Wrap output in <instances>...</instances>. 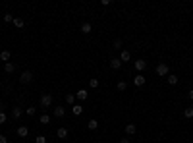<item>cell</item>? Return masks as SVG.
Masks as SVG:
<instances>
[{"instance_id": "obj_1", "label": "cell", "mask_w": 193, "mask_h": 143, "mask_svg": "<svg viewBox=\"0 0 193 143\" xmlns=\"http://www.w3.org/2000/svg\"><path fill=\"white\" fill-rule=\"evenodd\" d=\"M50 104H52V95H50V93H44V95L41 97V107H43V108H48Z\"/></svg>"}, {"instance_id": "obj_2", "label": "cell", "mask_w": 193, "mask_h": 143, "mask_svg": "<svg viewBox=\"0 0 193 143\" xmlns=\"http://www.w3.org/2000/svg\"><path fill=\"white\" fill-rule=\"evenodd\" d=\"M33 81V72H29V70H25L19 76V83H31Z\"/></svg>"}, {"instance_id": "obj_3", "label": "cell", "mask_w": 193, "mask_h": 143, "mask_svg": "<svg viewBox=\"0 0 193 143\" xmlns=\"http://www.w3.org/2000/svg\"><path fill=\"white\" fill-rule=\"evenodd\" d=\"M157 73H158V76H168V64L160 62V64L157 66Z\"/></svg>"}, {"instance_id": "obj_4", "label": "cell", "mask_w": 193, "mask_h": 143, "mask_svg": "<svg viewBox=\"0 0 193 143\" xmlns=\"http://www.w3.org/2000/svg\"><path fill=\"white\" fill-rule=\"evenodd\" d=\"M133 83L137 85V87H143V85H145V77H143V73H137V76L133 77Z\"/></svg>"}, {"instance_id": "obj_5", "label": "cell", "mask_w": 193, "mask_h": 143, "mask_svg": "<svg viewBox=\"0 0 193 143\" xmlns=\"http://www.w3.org/2000/svg\"><path fill=\"white\" fill-rule=\"evenodd\" d=\"M91 29H93V25L89 21L81 23V33H83V35H89V33H91Z\"/></svg>"}, {"instance_id": "obj_6", "label": "cell", "mask_w": 193, "mask_h": 143, "mask_svg": "<svg viewBox=\"0 0 193 143\" xmlns=\"http://www.w3.org/2000/svg\"><path fill=\"white\" fill-rule=\"evenodd\" d=\"M145 68H147V62L143 58L141 60H135V70H137V72H143Z\"/></svg>"}, {"instance_id": "obj_7", "label": "cell", "mask_w": 193, "mask_h": 143, "mask_svg": "<svg viewBox=\"0 0 193 143\" xmlns=\"http://www.w3.org/2000/svg\"><path fill=\"white\" fill-rule=\"evenodd\" d=\"M110 68H112V70H120L122 68V60L120 58H112L110 60Z\"/></svg>"}, {"instance_id": "obj_8", "label": "cell", "mask_w": 193, "mask_h": 143, "mask_svg": "<svg viewBox=\"0 0 193 143\" xmlns=\"http://www.w3.org/2000/svg\"><path fill=\"white\" fill-rule=\"evenodd\" d=\"M52 112H54V116H56V118H62L64 114H66V108L58 104V107H54V110H52Z\"/></svg>"}, {"instance_id": "obj_9", "label": "cell", "mask_w": 193, "mask_h": 143, "mask_svg": "<svg viewBox=\"0 0 193 143\" xmlns=\"http://www.w3.org/2000/svg\"><path fill=\"white\" fill-rule=\"evenodd\" d=\"M75 97H77L79 101H85V99L89 97V91H87V89H79V91L75 93Z\"/></svg>"}, {"instance_id": "obj_10", "label": "cell", "mask_w": 193, "mask_h": 143, "mask_svg": "<svg viewBox=\"0 0 193 143\" xmlns=\"http://www.w3.org/2000/svg\"><path fill=\"white\" fill-rule=\"evenodd\" d=\"M27 133H29V128H27V126H19L18 128V136L19 137H27Z\"/></svg>"}, {"instance_id": "obj_11", "label": "cell", "mask_w": 193, "mask_h": 143, "mask_svg": "<svg viewBox=\"0 0 193 143\" xmlns=\"http://www.w3.org/2000/svg\"><path fill=\"white\" fill-rule=\"evenodd\" d=\"M135 132H137V126L135 124H126V133H128V136H133Z\"/></svg>"}, {"instance_id": "obj_12", "label": "cell", "mask_w": 193, "mask_h": 143, "mask_svg": "<svg viewBox=\"0 0 193 143\" xmlns=\"http://www.w3.org/2000/svg\"><path fill=\"white\" fill-rule=\"evenodd\" d=\"M120 60H122V62H129V60H131L129 50H122V52H120Z\"/></svg>"}, {"instance_id": "obj_13", "label": "cell", "mask_w": 193, "mask_h": 143, "mask_svg": "<svg viewBox=\"0 0 193 143\" xmlns=\"http://www.w3.org/2000/svg\"><path fill=\"white\" fill-rule=\"evenodd\" d=\"M12 23H14L18 29H23V27H25V21H23L21 18H14V21H12Z\"/></svg>"}, {"instance_id": "obj_14", "label": "cell", "mask_w": 193, "mask_h": 143, "mask_svg": "<svg viewBox=\"0 0 193 143\" xmlns=\"http://www.w3.org/2000/svg\"><path fill=\"white\" fill-rule=\"evenodd\" d=\"M56 136H58L60 139H66V137H68V128H58V132H56Z\"/></svg>"}, {"instance_id": "obj_15", "label": "cell", "mask_w": 193, "mask_h": 143, "mask_svg": "<svg viewBox=\"0 0 193 143\" xmlns=\"http://www.w3.org/2000/svg\"><path fill=\"white\" fill-rule=\"evenodd\" d=\"M10 56H12V54H10V50H2V52H0V60H2L4 64H6L8 60H10Z\"/></svg>"}, {"instance_id": "obj_16", "label": "cell", "mask_w": 193, "mask_h": 143, "mask_svg": "<svg viewBox=\"0 0 193 143\" xmlns=\"http://www.w3.org/2000/svg\"><path fill=\"white\" fill-rule=\"evenodd\" d=\"M72 112L75 114V116H79V114H83V107H81V104H73V107H72Z\"/></svg>"}, {"instance_id": "obj_17", "label": "cell", "mask_w": 193, "mask_h": 143, "mask_svg": "<svg viewBox=\"0 0 193 143\" xmlns=\"http://www.w3.org/2000/svg\"><path fill=\"white\" fill-rule=\"evenodd\" d=\"M14 70H16V66L12 62H6V64H4V72H6V73H14Z\"/></svg>"}, {"instance_id": "obj_18", "label": "cell", "mask_w": 193, "mask_h": 143, "mask_svg": "<svg viewBox=\"0 0 193 143\" xmlns=\"http://www.w3.org/2000/svg\"><path fill=\"white\" fill-rule=\"evenodd\" d=\"M19 116H21V108H19V107L12 108V118H14V120H18Z\"/></svg>"}, {"instance_id": "obj_19", "label": "cell", "mask_w": 193, "mask_h": 143, "mask_svg": "<svg viewBox=\"0 0 193 143\" xmlns=\"http://www.w3.org/2000/svg\"><path fill=\"white\" fill-rule=\"evenodd\" d=\"M87 128H89V130H97V128H98V122L95 120V118H93V120L87 122Z\"/></svg>"}, {"instance_id": "obj_20", "label": "cell", "mask_w": 193, "mask_h": 143, "mask_svg": "<svg viewBox=\"0 0 193 143\" xmlns=\"http://www.w3.org/2000/svg\"><path fill=\"white\" fill-rule=\"evenodd\" d=\"M89 87H91V89H97L98 87V79H97V77H91V79H89Z\"/></svg>"}, {"instance_id": "obj_21", "label": "cell", "mask_w": 193, "mask_h": 143, "mask_svg": "<svg viewBox=\"0 0 193 143\" xmlns=\"http://www.w3.org/2000/svg\"><path fill=\"white\" fill-rule=\"evenodd\" d=\"M166 79H168V83H170V85H176V83H178V77H176L174 73H170V76L166 77Z\"/></svg>"}, {"instance_id": "obj_22", "label": "cell", "mask_w": 193, "mask_h": 143, "mask_svg": "<svg viewBox=\"0 0 193 143\" xmlns=\"http://www.w3.org/2000/svg\"><path fill=\"white\" fill-rule=\"evenodd\" d=\"M118 91H126V89H128V83H126V81H118Z\"/></svg>"}, {"instance_id": "obj_23", "label": "cell", "mask_w": 193, "mask_h": 143, "mask_svg": "<svg viewBox=\"0 0 193 143\" xmlns=\"http://www.w3.org/2000/svg\"><path fill=\"white\" fill-rule=\"evenodd\" d=\"M183 116H186V118H193V107H189V108L183 110Z\"/></svg>"}, {"instance_id": "obj_24", "label": "cell", "mask_w": 193, "mask_h": 143, "mask_svg": "<svg viewBox=\"0 0 193 143\" xmlns=\"http://www.w3.org/2000/svg\"><path fill=\"white\" fill-rule=\"evenodd\" d=\"M66 103L73 104V103H75V95H66Z\"/></svg>"}, {"instance_id": "obj_25", "label": "cell", "mask_w": 193, "mask_h": 143, "mask_svg": "<svg viewBox=\"0 0 193 143\" xmlns=\"http://www.w3.org/2000/svg\"><path fill=\"white\" fill-rule=\"evenodd\" d=\"M112 48H116V50H120V48H122V39H116V41H114Z\"/></svg>"}, {"instance_id": "obj_26", "label": "cell", "mask_w": 193, "mask_h": 143, "mask_svg": "<svg viewBox=\"0 0 193 143\" xmlns=\"http://www.w3.org/2000/svg\"><path fill=\"white\" fill-rule=\"evenodd\" d=\"M25 114H27V116H35V107H27L25 108Z\"/></svg>"}, {"instance_id": "obj_27", "label": "cell", "mask_w": 193, "mask_h": 143, "mask_svg": "<svg viewBox=\"0 0 193 143\" xmlns=\"http://www.w3.org/2000/svg\"><path fill=\"white\" fill-rule=\"evenodd\" d=\"M48 122H50V116H48V114H43V116H41V124H48Z\"/></svg>"}, {"instance_id": "obj_28", "label": "cell", "mask_w": 193, "mask_h": 143, "mask_svg": "<svg viewBox=\"0 0 193 143\" xmlns=\"http://www.w3.org/2000/svg\"><path fill=\"white\" fill-rule=\"evenodd\" d=\"M4 21H6V23H12V21H14V16H12V14H4Z\"/></svg>"}, {"instance_id": "obj_29", "label": "cell", "mask_w": 193, "mask_h": 143, "mask_svg": "<svg viewBox=\"0 0 193 143\" xmlns=\"http://www.w3.org/2000/svg\"><path fill=\"white\" fill-rule=\"evenodd\" d=\"M35 143H47V137H44V136H37L35 137Z\"/></svg>"}, {"instance_id": "obj_30", "label": "cell", "mask_w": 193, "mask_h": 143, "mask_svg": "<svg viewBox=\"0 0 193 143\" xmlns=\"http://www.w3.org/2000/svg\"><path fill=\"white\" fill-rule=\"evenodd\" d=\"M4 122H6V114L0 112V124H4Z\"/></svg>"}, {"instance_id": "obj_31", "label": "cell", "mask_w": 193, "mask_h": 143, "mask_svg": "<svg viewBox=\"0 0 193 143\" xmlns=\"http://www.w3.org/2000/svg\"><path fill=\"white\" fill-rule=\"evenodd\" d=\"M0 143H8V137L6 136H0Z\"/></svg>"}, {"instance_id": "obj_32", "label": "cell", "mask_w": 193, "mask_h": 143, "mask_svg": "<svg viewBox=\"0 0 193 143\" xmlns=\"http://www.w3.org/2000/svg\"><path fill=\"white\" fill-rule=\"evenodd\" d=\"M120 143H129V139H128V137H124V139H120Z\"/></svg>"}, {"instance_id": "obj_33", "label": "cell", "mask_w": 193, "mask_h": 143, "mask_svg": "<svg viewBox=\"0 0 193 143\" xmlns=\"http://www.w3.org/2000/svg\"><path fill=\"white\" fill-rule=\"evenodd\" d=\"M189 99H193V89H191V91H189Z\"/></svg>"}]
</instances>
